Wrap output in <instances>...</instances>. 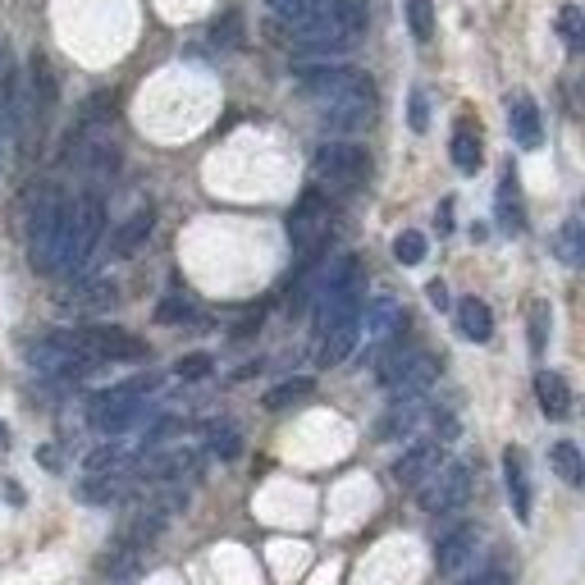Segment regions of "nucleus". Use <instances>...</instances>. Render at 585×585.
Segmentation results:
<instances>
[{"instance_id":"obj_1","label":"nucleus","mask_w":585,"mask_h":585,"mask_svg":"<svg viewBox=\"0 0 585 585\" xmlns=\"http://www.w3.org/2000/svg\"><path fill=\"white\" fill-rule=\"evenodd\" d=\"M293 78H297V88L311 97L325 128H334V133H357V128H366L376 119V82H371V74L320 60V64H297Z\"/></svg>"},{"instance_id":"obj_2","label":"nucleus","mask_w":585,"mask_h":585,"mask_svg":"<svg viewBox=\"0 0 585 585\" xmlns=\"http://www.w3.org/2000/svg\"><path fill=\"white\" fill-rule=\"evenodd\" d=\"M64 233H69V202L60 188H41L28 215V262L37 275H60Z\"/></svg>"},{"instance_id":"obj_3","label":"nucleus","mask_w":585,"mask_h":585,"mask_svg":"<svg viewBox=\"0 0 585 585\" xmlns=\"http://www.w3.org/2000/svg\"><path fill=\"white\" fill-rule=\"evenodd\" d=\"M105 233V202L101 192H82L78 202H69V233H64V256H60V270H82L92 262V252Z\"/></svg>"},{"instance_id":"obj_4","label":"nucleus","mask_w":585,"mask_h":585,"mask_svg":"<svg viewBox=\"0 0 585 585\" xmlns=\"http://www.w3.org/2000/svg\"><path fill=\"white\" fill-rule=\"evenodd\" d=\"M28 366L37 376H55V380H78V376H92L97 371V357L82 348L74 339V330H60V334H47L28 343Z\"/></svg>"},{"instance_id":"obj_5","label":"nucleus","mask_w":585,"mask_h":585,"mask_svg":"<svg viewBox=\"0 0 585 585\" xmlns=\"http://www.w3.org/2000/svg\"><path fill=\"white\" fill-rule=\"evenodd\" d=\"M311 169H316V183L334 188V192H357L366 183V175H371V156L357 142H325L316 151Z\"/></svg>"},{"instance_id":"obj_6","label":"nucleus","mask_w":585,"mask_h":585,"mask_svg":"<svg viewBox=\"0 0 585 585\" xmlns=\"http://www.w3.org/2000/svg\"><path fill=\"white\" fill-rule=\"evenodd\" d=\"M330 225H334V206L325 192H302V202L289 211V243L302 262H311V256L325 247V238H330Z\"/></svg>"},{"instance_id":"obj_7","label":"nucleus","mask_w":585,"mask_h":585,"mask_svg":"<svg viewBox=\"0 0 585 585\" xmlns=\"http://www.w3.org/2000/svg\"><path fill=\"white\" fill-rule=\"evenodd\" d=\"M440 380V357H430V353H389L384 366H380V384L384 389H394V403L398 398H421L430 384Z\"/></svg>"},{"instance_id":"obj_8","label":"nucleus","mask_w":585,"mask_h":585,"mask_svg":"<svg viewBox=\"0 0 585 585\" xmlns=\"http://www.w3.org/2000/svg\"><path fill=\"white\" fill-rule=\"evenodd\" d=\"M417 489H421V508H425L430 517L458 512L467 498H471V467H467V462H440V471L425 475Z\"/></svg>"},{"instance_id":"obj_9","label":"nucleus","mask_w":585,"mask_h":585,"mask_svg":"<svg viewBox=\"0 0 585 585\" xmlns=\"http://www.w3.org/2000/svg\"><path fill=\"white\" fill-rule=\"evenodd\" d=\"M74 339L97 361H142L147 357V343L138 334L119 330V325H88V330H74Z\"/></svg>"},{"instance_id":"obj_10","label":"nucleus","mask_w":585,"mask_h":585,"mask_svg":"<svg viewBox=\"0 0 585 585\" xmlns=\"http://www.w3.org/2000/svg\"><path fill=\"white\" fill-rule=\"evenodd\" d=\"M28 97H33V105H28V128L41 138V128H47V119H51V111H55V74H51L47 55H33V60H28Z\"/></svg>"},{"instance_id":"obj_11","label":"nucleus","mask_w":585,"mask_h":585,"mask_svg":"<svg viewBox=\"0 0 585 585\" xmlns=\"http://www.w3.org/2000/svg\"><path fill=\"white\" fill-rule=\"evenodd\" d=\"M444 462V444L440 440H417V444H407L403 448V458L394 462V481L407 485V489H417L425 475H435Z\"/></svg>"},{"instance_id":"obj_12","label":"nucleus","mask_w":585,"mask_h":585,"mask_svg":"<svg viewBox=\"0 0 585 585\" xmlns=\"http://www.w3.org/2000/svg\"><path fill=\"white\" fill-rule=\"evenodd\" d=\"M403 325H407V316H403V307H398L394 297H371V302H366V311H361V334H366V343H371V348H380V343H389V339H398Z\"/></svg>"},{"instance_id":"obj_13","label":"nucleus","mask_w":585,"mask_h":585,"mask_svg":"<svg viewBox=\"0 0 585 585\" xmlns=\"http://www.w3.org/2000/svg\"><path fill=\"white\" fill-rule=\"evenodd\" d=\"M147 417V398H92V425L101 435H124Z\"/></svg>"},{"instance_id":"obj_14","label":"nucleus","mask_w":585,"mask_h":585,"mask_svg":"<svg viewBox=\"0 0 585 585\" xmlns=\"http://www.w3.org/2000/svg\"><path fill=\"white\" fill-rule=\"evenodd\" d=\"M504 485H508L517 522L531 526V475H526V453L522 448H504Z\"/></svg>"},{"instance_id":"obj_15","label":"nucleus","mask_w":585,"mask_h":585,"mask_svg":"<svg viewBox=\"0 0 585 585\" xmlns=\"http://www.w3.org/2000/svg\"><path fill=\"white\" fill-rule=\"evenodd\" d=\"M494 211H498V229L504 233H526V206H522V183H517V169H504L494 192Z\"/></svg>"},{"instance_id":"obj_16","label":"nucleus","mask_w":585,"mask_h":585,"mask_svg":"<svg viewBox=\"0 0 585 585\" xmlns=\"http://www.w3.org/2000/svg\"><path fill=\"white\" fill-rule=\"evenodd\" d=\"M202 458L192 448H169V453H156V458H142L138 462V475L147 481H183V475H198Z\"/></svg>"},{"instance_id":"obj_17","label":"nucleus","mask_w":585,"mask_h":585,"mask_svg":"<svg viewBox=\"0 0 585 585\" xmlns=\"http://www.w3.org/2000/svg\"><path fill=\"white\" fill-rule=\"evenodd\" d=\"M508 128H512V142L517 147H526L535 151L539 142H545V124H539V105L526 97V92H517L508 101Z\"/></svg>"},{"instance_id":"obj_18","label":"nucleus","mask_w":585,"mask_h":585,"mask_svg":"<svg viewBox=\"0 0 585 585\" xmlns=\"http://www.w3.org/2000/svg\"><path fill=\"white\" fill-rule=\"evenodd\" d=\"M535 398H539V411H545L549 421L572 417V389L558 371H535Z\"/></svg>"},{"instance_id":"obj_19","label":"nucleus","mask_w":585,"mask_h":585,"mask_svg":"<svg viewBox=\"0 0 585 585\" xmlns=\"http://www.w3.org/2000/svg\"><path fill=\"white\" fill-rule=\"evenodd\" d=\"M115 297H119L115 279H92V284H78L69 297L60 302V307H64V311H78V316H92V311L115 307Z\"/></svg>"},{"instance_id":"obj_20","label":"nucleus","mask_w":585,"mask_h":585,"mask_svg":"<svg viewBox=\"0 0 585 585\" xmlns=\"http://www.w3.org/2000/svg\"><path fill=\"white\" fill-rule=\"evenodd\" d=\"M151 229H156V211L151 206H142V211H133L128 220L115 229V238H111V252L115 256H133L147 238H151Z\"/></svg>"},{"instance_id":"obj_21","label":"nucleus","mask_w":585,"mask_h":585,"mask_svg":"<svg viewBox=\"0 0 585 585\" xmlns=\"http://www.w3.org/2000/svg\"><path fill=\"white\" fill-rule=\"evenodd\" d=\"M448 156H453V165L462 169V175H475V169L485 165V151H481V133L462 119L458 128H453V142H448Z\"/></svg>"},{"instance_id":"obj_22","label":"nucleus","mask_w":585,"mask_h":585,"mask_svg":"<svg viewBox=\"0 0 585 585\" xmlns=\"http://www.w3.org/2000/svg\"><path fill=\"white\" fill-rule=\"evenodd\" d=\"M458 330L471 343H489L494 339V311L485 307L481 297H462L458 302Z\"/></svg>"},{"instance_id":"obj_23","label":"nucleus","mask_w":585,"mask_h":585,"mask_svg":"<svg viewBox=\"0 0 585 585\" xmlns=\"http://www.w3.org/2000/svg\"><path fill=\"white\" fill-rule=\"evenodd\" d=\"M471 554H475V526H458V531H448V535L440 539L435 568H440V572H458Z\"/></svg>"},{"instance_id":"obj_24","label":"nucleus","mask_w":585,"mask_h":585,"mask_svg":"<svg viewBox=\"0 0 585 585\" xmlns=\"http://www.w3.org/2000/svg\"><path fill=\"white\" fill-rule=\"evenodd\" d=\"M421 398H398L394 407H389V417L380 421V435L384 440H398V435H411L417 430V421H421Z\"/></svg>"},{"instance_id":"obj_25","label":"nucleus","mask_w":585,"mask_h":585,"mask_svg":"<svg viewBox=\"0 0 585 585\" xmlns=\"http://www.w3.org/2000/svg\"><path fill=\"white\" fill-rule=\"evenodd\" d=\"M549 467L562 475V481H568L572 489L585 481V462H581V448L572 444V440H558L554 448H549Z\"/></svg>"},{"instance_id":"obj_26","label":"nucleus","mask_w":585,"mask_h":585,"mask_svg":"<svg viewBox=\"0 0 585 585\" xmlns=\"http://www.w3.org/2000/svg\"><path fill=\"white\" fill-rule=\"evenodd\" d=\"M554 252L562 256V266H572V270L585 262V229H581L576 215H572V220H562V229L554 238Z\"/></svg>"},{"instance_id":"obj_27","label":"nucleus","mask_w":585,"mask_h":585,"mask_svg":"<svg viewBox=\"0 0 585 585\" xmlns=\"http://www.w3.org/2000/svg\"><path fill=\"white\" fill-rule=\"evenodd\" d=\"M311 389H316L311 376H297V380L275 384L270 394H266V411H284V407H293V403H302V398H311Z\"/></svg>"},{"instance_id":"obj_28","label":"nucleus","mask_w":585,"mask_h":585,"mask_svg":"<svg viewBox=\"0 0 585 585\" xmlns=\"http://www.w3.org/2000/svg\"><path fill=\"white\" fill-rule=\"evenodd\" d=\"M206 448L215 453V458H238V448H243V435H238V425H229V421H215L211 430H206Z\"/></svg>"},{"instance_id":"obj_29","label":"nucleus","mask_w":585,"mask_h":585,"mask_svg":"<svg viewBox=\"0 0 585 585\" xmlns=\"http://www.w3.org/2000/svg\"><path fill=\"white\" fill-rule=\"evenodd\" d=\"M10 133H14V78L0 74V165H5Z\"/></svg>"},{"instance_id":"obj_30","label":"nucleus","mask_w":585,"mask_h":585,"mask_svg":"<svg viewBox=\"0 0 585 585\" xmlns=\"http://www.w3.org/2000/svg\"><path fill=\"white\" fill-rule=\"evenodd\" d=\"M407 24L417 41L435 37V0H407Z\"/></svg>"},{"instance_id":"obj_31","label":"nucleus","mask_w":585,"mask_h":585,"mask_svg":"<svg viewBox=\"0 0 585 585\" xmlns=\"http://www.w3.org/2000/svg\"><path fill=\"white\" fill-rule=\"evenodd\" d=\"M394 256H398L403 266H421V262H425V233L403 229V233L394 238Z\"/></svg>"},{"instance_id":"obj_32","label":"nucleus","mask_w":585,"mask_h":585,"mask_svg":"<svg viewBox=\"0 0 585 585\" xmlns=\"http://www.w3.org/2000/svg\"><path fill=\"white\" fill-rule=\"evenodd\" d=\"M211 371H215V357L211 353H188V357L175 361V376L179 380H206Z\"/></svg>"},{"instance_id":"obj_33","label":"nucleus","mask_w":585,"mask_h":585,"mask_svg":"<svg viewBox=\"0 0 585 585\" xmlns=\"http://www.w3.org/2000/svg\"><path fill=\"white\" fill-rule=\"evenodd\" d=\"M549 343V302H531V353L539 357Z\"/></svg>"},{"instance_id":"obj_34","label":"nucleus","mask_w":585,"mask_h":585,"mask_svg":"<svg viewBox=\"0 0 585 585\" xmlns=\"http://www.w3.org/2000/svg\"><path fill=\"white\" fill-rule=\"evenodd\" d=\"M407 124H411V133H425L430 128V101H425L421 88L407 92Z\"/></svg>"},{"instance_id":"obj_35","label":"nucleus","mask_w":585,"mask_h":585,"mask_svg":"<svg viewBox=\"0 0 585 585\" xmlns=\"http://www.w3.org/2000/svg\"><path fill=\"white\" fill-rule=\"evenodd\" d=\"M558 28H562V37H568V47H572V51H581V47H585V18H581V10H576V5L562 10Z\"/></svg>"},{"instance_id":"obj_36","label":"nucleus","mask_w":585,"mask_h":585,"mask_svg":"<svg viewBox=\"0 0 585 585\" xmlns=\"http://www.w3.org/2000/svg\"><path fill=\"white\" fill-rule=\"evenodd\" d=\"M156 316H161L165 325H175V320H192V302L175 293V297H165V302H161V311H156Z\"/></svg>"},{"instance_id":"obj_37","label":"nucleus","mask_w":585,"mask_h":585,"mask_svg":"<svg viewBox=\"0 0 585 585\" xmlns=\"http://www.w3.org/2000/svg\"><path fill=\"white\" fill-rule=\"evenodd\" d=\"M425 297H430V307H448V289H444V279H430V284H425Z\"/></svg>"},{"instance_id":"obj_38","label":"nucleus","mask_w":585,"mask_h":585,"mask_svg":"<svg viewBox=\"0 0 585 585\" xmlns=\"http://www.w3.org/2000/svg\"><path fill=\"white\" fill-rule=\"evenodd\" d=\"M467 585H512L504 572H485V576H475V581H467Z\"/></svg>"},{"instance_id":"obj_39","label":"nucleus","mask_w":585,"mask_h":585,"mask_svg":"<svg viewBox=\"0 0 585 585\" xmlns=\"http://www.w3.org/2000/svg\"><path fill=\"white\" fill-rule=\"evenodd\" d=\"M10 448V430H5V421H0V453Z\"/></svg>"}]
</instances>
